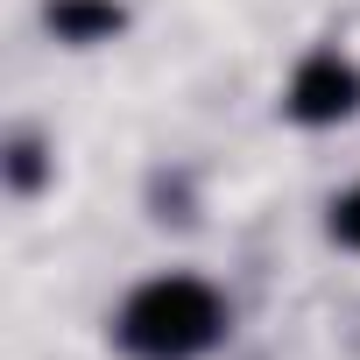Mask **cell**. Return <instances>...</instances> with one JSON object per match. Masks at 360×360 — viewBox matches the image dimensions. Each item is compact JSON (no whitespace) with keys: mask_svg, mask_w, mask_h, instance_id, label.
<instances>
[{"mask_svg":"<svg viewBox=\"0 0 360 360\" xmlns=\"http://www.w3.org/2000/svg\"><path fill=\"white\" fill-rule=\"evenodd\" d=\"M113 339L127 360H205L226 339V297L205 276H155L120 304Z\"/></svg>","mask_w":360,"mask_h":360,"instance_id":"1","label":"cell"},{"mask_svg":"<svg viewBox=\"0 0 360 360\" xmlns=\"http://www.w3.org/2000/svg\"><path fill=\"white\" fill-rule=\"evenodd\" d=\"M283 113L297 127H339L360 113V64L339 57V50H311L297 71H290V92H283Z\"/></svg>","mask_w":360,"mask_h":360,"instance_id":"2","label":"cell"},{"mask_svg":"<svg viewBox=\"0 0 360 360\" xmlns=\"http://www.w3.org/2000/svg\"><path fill=\"white\" fill-rule=\"evenodd\" d=\"M43 22H50L57 43L85 50V43H113V36L127 29V8H120V0H50Z\"/></svg>","mask_w":360,"mask_h":360,"instance_id":"3","label":"cell"},{"mask_svg":"<svg viewBox=\"0 0 360 360\" xmlns=\"http://www.w3.org/2000/svg\"><path fill=\"white\" fill-rule=\"evenodd\" d=\"M43 184H50L43 141H36V134H15V141H8V191H15V198H36Z\"/></svg>","mask_w":360,"mask_h":360,"instance_id":"4","label":"cell"},{"mask_svg":"<svg viewBox=\"0 0 360 360\" xmlns=\"http://www.w3.org/2000/svg\"><path fill=\"white\" fill-rule=\"evenodd\" d=\"M325 233H332L339 248H353V255H360V184L332 198V219H325Z\"/></svg>","mask_w":360,"mask_h":360,"instance_id":"5","label":"cell"}]
</instances>
